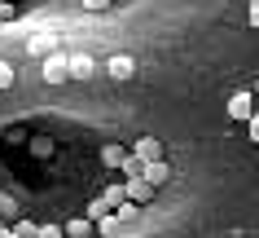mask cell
<instances>
[{
    "instance_id": "obj_1",
    "label": "cell",
    "mask_w": 259,
    "mask_h": 238,
    "mask_svg": "<svg viewBox=\"0 0 259 238\" xmlns=\"http://www.w3.org/2000/svg\"><path fill=\"white\" fill-rule=\"evenodd\" d=\"M70 75H66V53L57 49V53L44 57V84H66Z\"/></svg>"
},
{
    "instance_id": "obj_5",
    "label": "cell",
    "mask_w": 259,
    "mask_h": 238,
    "mask_svg": "<svg viewBox=\"0 0 259 238\" xmlns=\"http://www.w3.org/2000/svg\"><path fill=\"white\" fill-rule=\"evenodd\" d=\"M93 71H97V62L88 53H70L66 57V75L70 80H93Z\"/></svg>"
},
{
    "instance_id": "obj_8",
    "label": "cell",
    "mask_w": 259,
    "mask_h": 238,
    "mask_svg": "<svg viewBox=\"0 0 259 238\" xmlns=\"http://www.w3.org/2000/svg\"><path fill=\"white\" fill-rule=\"evenodd\" d=\"M229 115L233 119H250V115H255L250 111V93H233L229 97Z\"/></svg>"
},
{
    "instance_id": "obj_15",
    "label": "cell",
    "mask_w": 259,
    "mask_h": 238,
    "mask_svg": "<svg viewBox=\"0 0 259 238\" xmlns=\"http://www.w3.org/2000/svg\"><path fill=\"white\" fill-rule=\"evenodd\" d=\"M14 18H18V9L9 5V0H0V22H14Z\"/></svg>"
},
{
    "instance_id": "obj_7",
    "label": "cell",
    "mask_w": 259,
    "mask_h": 238,
    "mask_svg": "<svg viewBox=\"0 0 259 238\" xmlns=\"http://www.w3.org/2000/svg\"><path fill=\"white\" fill-rule=\"evenodd\" d=\"M132 159H141V163L163 159V146H158V137H141V141H137V150H132Z\"/></svg>"
},
{
    "instance_id": "obj_3",
    "label": "cell",
    "mask_w": 259,
    "mask_h": 238,
    "mask_svg": "<svg viewBox=\"0 0 259 238\" xmlns=\"http://www.w3.org/2000/svg\"><path fill=\"white\" fill-rule=\"evenodd\" d=\"M57 49H62V44H57L53 31H35V36L27 40V53L31 57H49V53H57Z\"/></svg>"
},
{
    "instance_id": "obj_6",
    "label": "cell",
    "mask_w": 259,
    "mask_h": 238,
    "mask_svg": "<svg viewBox=\"0 0 259 238\" xmlns=\"http://www.w3.org/2000/svg\"><path fill=\"white\" fill-rule=\"evenodd\" d=\"M167 177H171V168H167V159H154V163H141V181H145V185H154V190H158V185H163Z\"/></svg>"
},
{
    "instance_id": "obj_12",
    "label": "cell",
    "mask_w": 259,
    "mask_h": 238,
    "mask_svg": "<svg viewBox=\"0 0 259 238\" xmlns=\"http://www.w3.org/2000/svg\"><path fill=\"white\" fill-rule=\"evenodd\" d=\"M119 168H123V172H127V177H141V159H132V154H127V159H123Z\"/></svg>"
},
{
    "instance_id": "obj_13",
    "label": "cell",
    "mask_w": 259,
    "mask_h": 238,
    "mask_svg": "<svg viewBox=\"0 0 259 238\" xmlns=\"http://www.w3.org/2000/svg\"><path fill=\"white\" fill-rule=\"evenodd\" d=\"M14 234H18V238H35V225H31V221H18Z\"/></svg>"
},
{
    "instance_id": "obj_18",
    "label": "cell",
    "mask_w": 259,
    "mask_h": 238,
    "mask_svg": "<svg viewBox=\"0 0 259 238\" xmlns=\"http://www.w3.org/2000/svg\"><path fill=\"white\" fill-rule=\"evenodd\" d=\"M110 5H114V0H110Z\"/></svg>"
},
{
    "instance_id": "obj_4",
    "label": "cell",
    "mask_w": 259,
    "mask_h": 238,
    "mask_svg": "<svg viewBox=\"0 0 259 238\" xmlns=\"http://www.w3.org/2000/svg\"><path fill=\"white\" fill-rule=\"evenodd\" d=\"M123 198L141 208V203H150V198H154V185H145L141 177H127V181H123Z\"/></svg>"
},
{
    "instance_id": "obj_17",
    "label": "cell",
    "mask_w": 259,
    "mask_h": 238,
    "mask_svg": "<svg viewBox=\"0 0 259 238\" xmlns=\"http://www.w3.org/2000/svg\"><path fill=\"white\" fill-rule=\"evenodd\" d=\"M83 9H93V14H101V9H110V0H83Z\"/></svg>"
},
{
    "instance_id": "obj_14",
    "label": "cell",
    "mask_w": 259,
    "mask_h": 238,
    "mask_svg": "<svg viewBox=\"0 0 259 238\" xmlns=\"http://www.w3.org/2000/svg\"><path fill=\"white\" fill-rule=\"evenodd\" d=\"M14 84V66H9V62H0V88H9Z\"/></svg>"
},
{
    "instance_id": "obj_10",
    "label": "cell",
    "mask_w": 259,
    "mask_h": 238,
    "mask_svg": "<svg viewBox=\"0 0 259 238\" xmlns=\"http://www.w3.org/2000/svg\"><path fill=\"white\" fill-rule=\"evenodd\" d=\"M123 159H127V150H123V146H106V150H101V163H106V168H119Z\"/></svg>"
},
{
    "instance_id": "obj_11",
    "label": "cell",
    "mask_w": 259,
    "mask_h": 238,
    "mask_svg": "<svg viewBox=\"0 0 259 238\" xmlns=\"http://www.w3.org/2000/svg\"><path fill=\"white\" fill-rule=\"evenodd\" d=\"M101 203H106V208H110V212L119 208V203H127V198H123V185H110L106 194H101Z\"/></svg>"
},
{
    "instance_id": "obj_16",
    "label": "cell",
    "mask_w": 259,
    "mask_h": 238,
    "mask_svg": "<svg viewBox=\"0 0 259 238\" xmlns=\"http://www.w3.org/2000/svg\"><path fill=\"white\" fill-rule=\"evenodd\" d=\"M35 238H62V229L57 225H44V229H35Z\"/></svg>"
},
{
    "instance_id": "obj_9",
    "label": "cell",
    "mask_w": 259,
    "mask_h": 238,
    "mask_svg": "<svg viewBox=\"0 0 259 238\" xmlns=\"http://www.w3.org/2000/svg\"><path fill=\"white\" fill-rule=\"evenodd\" d=\"M93 221H97V229H101V234H106V238L123 234V221H119V216H114V212H101V216H93Z\"/></svg>"
},
{
    "instance_id": "obj_2",
    "label": "cell",
    "mask_w": 259,
    "mask_h": 238,
    "mask_svg": "<svg viewBox=\"0 0 259 238\" xmlns=\"http://www.w3.org/2000/svg\"><path fill=\"white\" fill-rule=\"evenodd\" d=\"M106 75L110 80H132V75H137V57L132 53H114L106 62Z\"/></svg>"
}]
</instances>
